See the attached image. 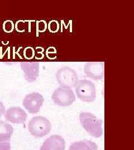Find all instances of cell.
I'll list each match as a JSON object with an SVG mask.
<instances>
[{"label": "cell", "instance_id": "cell-15", "mask_svg": "<svg viewBox=\"0 0 134 150\" xmlns=\"http://www.w3.org/2000/svg\"><path fill=\"white\" fill-rule=\"evenodd\" d=\"M48 28V24L44 20L38 21L37 22V29L39 32H45Z\"/></svg>", "mask_w": 134, "mask_h": 150}, {"label": "cell", "instance_id": "cell-4", "mask_svg": "<svg viewBox=\"0 0 134 150\" xmlns=\"http://www.w3.org/2000/svg\"><path fill=\"white\" fill-rule=\"evenodd\" d=\"M55 76L59 85L65 88L75 87L79 81L78 76L75 70L67 66L63 67L58 70Z\"/></svg>", "mask_w": 134, "mask_h": 150}, {"label": "cell", "instance_id": "cell-13", "mask_svg": "<svg viewBox=\"0 0 134 150\" xmlns=\"http://www.w3.org/2000/svg\"><path fill=\"white\" fill-rule=\"evenodd\" d=\"M48 28L49 32L51 33H57L58 32L60 28V25L59 22L57 20H52L49 22L48 24Z\"/></svg>", "mask_w": 134, "mask_h": 150}, {"label": "cell", "instance_id": "cell-8", "mask_svg": "<svg viewBox=\"0 0 134 150\" xmlns=\"http://www.w3.org/2000/svg\"><path fill=\"white\" fill-rule=\"evenodd\" d=\"M20 66L24 72V78L28 82H34L37 80L40 71L38 62H22Z\"/></svg>", "mask_w": 134, "mask_h": 150}, {"label": "cell", "instance_id": "cell-12", "mask_svg": "<svg viewBox=\"0 0 134 150\" xmlns=\"http://www.w3.org/2000/svg\"><path fill=\"white\" fill-rule=\"evenodd\" d=\"M14 129L10 124L0 121V140L10 141Z\"/></svg>", "mask_w": 134, "mask_h": 150}, {"label": "cell", "instance_id": "cell-7", "mask_svg": "<svg viewBox=\"0 0 134 150\" xmlns=\"http://www.w3.org/2000/svg\"><path fill=\"white\" fill-rule=\"evenodd\" d=\"M84 72L94 80H102L105 76V63L103 62H89L84 67Z\"/></svg>", "mask_w": 134, "mask_h": 150}, {"label": "cell", "instance_id": "cell-10", "mask_svg": "<svg viewBox=\"0 0 134 150\" xmlns=\"http://www.w3.org/2000/svg\"><path fill=\"white\" fill-rule=\"evenodd\" d=\"M65 143L64 139L59 135H52L46 139L40 150H65Z\"/></svg>", "mask_w": 134, "mask_h": 150}, {"label": "cell", "instance_id": "cell-16", "mask_svg": "<svg viewBox=\"0 0 134 150\" xmlns=\"http://www.w3.org/2000/svg\"><path fill=\"white\" fill-rule=\"evenodd\" d=\"M0 150H11L10 141L0 140Z\"/></svg>", "mask_w": 134, "mask_h": 150}, {"label": "cell", "instance_id": "cell-3", "mask_svg": "<svg viewBox=\"0 0 134 150\" xmlns=\"http://www.w3.org/2000/svg\"><path fill=\"white\" fill-rule=\"evenodd\" d=\"M75 91L77 96L83 102H93L96 98V86L91 81H79L75 86Z\"/></svg>", "mask_w": 134, "mask_h": 150}, {"label": "cell", "instance_id": "cell-2", "mask_svg": "<svg viewBox=\"0 0 134 150\" xmlns=\"http://www.w3.org/2000/svg\"><path fill=\"white\" fill-rule=\"evenodd\" d=\"M28 129L34 137L40 138L50 133L52 125L48 118L43 116H36L30 120Z\"/></svg>", "mask_w": 134, "mask_h": 150}, {"label": "cell", "instance_id": "cell-17", "mask_svg": "<svg viewBox=\"0 0 134 150\" xmlns=\"http://www.w3.org/2000/svg\"><path fill=\"white\" fill-rule=\"evenodd\" d=\"M5 107L4 103L0 101V118L5 114Z\"/></svg>", "mask_w": 134, "mask_h": 150}, {"label": "cell", "instance_id": "cell-14", "mask_svg": "<svg viewBox=\"0 0 134 150\" xmlns=\"http://www.w3.org/2000/svg\"><path fill=\"white\" fill-rule=\"evenodd\" d=\"M15 28L14 22L11 20H7L3 23V30L6 33H11Z\"/></svg>", "mask_w": 134, "mask_h": 150}, {"label": "cell", "instance_id": "cell-6", "mask_svg": "<svg viewBox=\"0 0 134 150\" xmlns=\"http://www.w3.org/2000/svg\"><path fill=\"white\" fill-rule=\"evenodd\" d=\"M44 102V98L38 92H32L28 94L23 101V106L30 113H38L42 107Z\"/></svg>", "mask_w": 134, "mask_h": 150}, {"label": "cell", "instance_id": "cell-9", "mask_svg": "<svg viewBox=\"0 0 134 150\" xmlns=\"http://www.w3.org/2000/svg\"><path fill=\"white\" fill-rule=\"evenodd\" d=\"M5 115L6 120L7 121L15 124L24 123L27 117L26 112L20 107H12L9 108Z\"/></svg>", "mask_w": 134, "mask_h": 150}, {"label": "cell", "instance_id": "cell-11", "mask_svg": "<svg viewBox=\"0 0 134 150\" xmlns=\"http://www.w3.org/2000/svg\"><path fill=\"white\" fill-rule=\"evenodd\" d=\"M69 150H98V146L91 141L83 140L73 143Z\"/></svg>", "mask_w": 134, "mask_h": 150}, {"label": "cell", "instance_id": "cell-1", "mask_svg": "<svg viewBox=\"0 0 134 150\" xmlns=\"http://www.w3.org/2000/svg\"><path fill=\"white\" fill-rule=\"evenodd\" d=\"M80 120L83 127L90 135L95 137L102 136V121L93 114L90 112L80 113Z\"/></svg>", "mask_w": 134, "mask_h": 150}, {"label": "cell", "instance_id": "cell-5", "mask_svg": "<svg viewBox=\"0 0 134 150\" xmlns=\"http://www.w3.org/2000/svg\"><path fill=\"white\" fill-rule=\"evenodd\" d=\"M52 99L58 106H69L75 101V94L71 88L61 87L54 91Z\"/></svg>", "mask_w": 134, "mask_h": 150}]
</instances>
